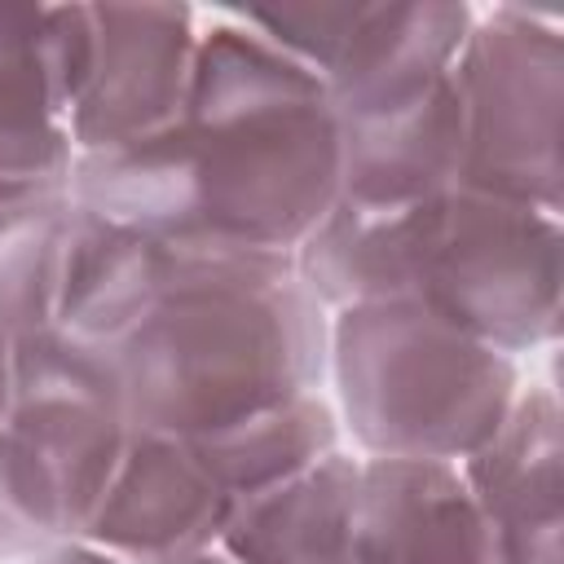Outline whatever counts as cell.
<instances>
[{"instance_id": "obj_14", "label": "cell", "mask_w": 564, "mask_h": 564, "mask_svg": "<svg viewBox=\"0 0 564 564\" xmlns=\"http://www.w3.org/2000/svg\"><path fill=\"white\" fill-rule=\"evenodd\" d=\"M361 454L335 449L304 476L234 507L220 551L234 564H366L357 538Z\"/></svg>"}, {"instance_id": "obj_15", "label": "cell", "mask_w": 564, "mask_h": 564, "mask_svg": "<svg viewBox=\"0 0 564 564\" xmlns=\"http://www.w3.org/2000/svg\"><path fill=\"white\" fill-rule=\"evenodd\" d=\"M344 163H339V203L352 207H410L458 185L463 167V110L454 70L419 106L339 123Z\"/></svg>"}, {"instance_id": "obj_4", "label": "cell", "mask_w": 564, "mask_h": 564, "mask_svg": "<svg viewBox=\"0 0 564 564\" xmlns=\"http://www.w3.org/2000/svg\"><path fill=\"white\" fill-rule=\"evenodd\" d=\"M326 379L361 458H471L511 414L520 361L449 326L419 300L330 313Z\"/></svg>"}, {"instance_id": "obj_3", "label": "cell", "mask_w": 564, "mask_h": 564, "mask_svg": "<svg viewBox=\"0 0 564 564\" xmlns=\"http://www.w3.org/2000/svg\"><path fill=\"white\" fill-rule=\"evenodd\" d=\"M330 313L291 256H194L119 348L132 427L203 441L326 383Z\"/></svg>"}, {"instance_id": "obj_1", "label": "cell", "mask_w": 564, "mask_h": 564, "mask_svg": "<svg viewBox=\"0 0 564 564\" xmlns=\"http://www.w3.org/2000/svg\"><path fill=\"white\" fill-rule=\"evenodd\" d=\"M344 128L322 79L238 9L198 18L176 128L79 154L70 198L194 256H291L339 203Z\"/></svg>"}, {"instance_id": "obj_18", "label": "cell", "mask_w": 564, "mask_h": 564, "mask_svg": "<svg viewBox=\"0 0 564 564\" xmlns=\"http://www.w3.org/2000/svg\"><path fill=\"white\" fill-rule=\"evenodd\" d=\"M22 564H128L110 551H101L88 538H62V542H44L35 555H26Z\"/></svg>"}, {"instance_id": "obj_12", "label": "cell", "mask_w": 564, "mask_h": 564, "mask_svg": "<svg viewBox=\"0 0 564 564\" xmlns=\"http://www.w3.org/2000/svg\"><path fill=\"white\" fill-rule=\"evenodd\" d=\"M172 273L176 247L75 203L53 330L84 348L119 357V348L137 335V326L172 286Z\"/></svg>"}, {"instance_id": "obj_11", "label": "cell", "mask_w": 564, "mask_h": 564, "mask_svg": "<svg viewBox=\"0 0 564 564\" xmlns=\"http://www.w3.org/2000/svg\"><path fill=\"white\" fill-rule=\"evenodd\" d=\"M357 538L366 564H498L458 463L361 458Z\"/></svg>"}, {"instance_id": "obj_10", "label": "cell", "mask_w": 564, "mask_h": 564, "mask_svg": "<svg viewBox=\"0 0 564 564\" xmlns=\"http://www.w3.org/2000/svg\"><path fill=\"white\" fill-rule=\"evenodd\" d=\"M498 564H564V410L555 383H524L502 427L458 463Z\"/></svg>"}, {"instance_id": "obj_2", "label": "cell", "mask_w": 564, "mask_h": 564, "mask_svg": "<svg viewBox=\"0 0 564 564\" xmlns=\"http://www.w3.org/2000/svg\"><path fill=\"white\" fill-rule=\"evenodd\" d=\"M295 278L326 308L419 300L471 339L520 357L564 317V216L445 189L410 207L335 203L300 242Z\"/></svg>"}, {"instance_id": "obj_19", "label": "cell", "mask_w": 564, "mask_h": 564, "mask_svg": "<svg viewBox=\"0 0 564 564\" xmlns=\"http://www.w3.org/2000/svg\"><path fill=\"white\" fill-rule=\"evenodd\" d=\"M44 546V538H35L9 507H4V498H0V560H26V555H35Z\"/></svg>"}, {"instance_id": "obj_16", "label": "cell", "mask_w": 564, "mask_h": 564, "mask_svg": "<svg viewBox=\"0 0 564 564\" xmlns=\"http://www.w3.org/2000/svg\"><path fill=\"white\" fill-rule=\"evenodd\" d=\"M339 414L322 392H304L291 397L273 410L251 414L247 423L189 441L198 449V458L207 463V471L216 476V485L238 502L260 498L295 476H304L308 467H317L326 454L344 449L339 445Z\"/></svg>"}, {"instance_id": "obj_17", "label": "cell", "mask_w": 564, "mask_h": 564, "mask_svg": "<svg viewBox=\"0 0 564 564\" xmlns=\"http://www.w3.org/2000/svg\"><path fill=\"white\" fill-rule=\"evenodd\" d=\"M70 216V194L0 207V339L53 330Z\"/></svg>"}, {"instance_id": "obj_8", "label": "cell", "mask_w": 564, "mask_h": 564, "mask_svg": "<svg viewBox=\"0 0 564 564\" xmlns=\"http://www.w3.org/2000/svg\"><path fill=\"white\" fill-rule=\"evenodd\" d=\"M198 18L189 4H93V66L66 119L75 154L123 150L181 123Z\"/></svg>"}, {"instance_id": "obj_20", "label": "cell", "mask_w": 564, "mask_h": 564, "mask_svg": "<svg viewBox=\"0 0 564 564\" xmlns=\"http://www.w3.org/2000/svg\"><path fill=\"white\" fill-rule=\"evenodd\" d=\"M9 392H13V366H9V339H0V419L9 410Z\"/></svg>"}, {"instance_id": "obj_9", "label": "cell", "mask_w": 564, "mask_h": 564, "mask_svg": "<svg viewBox=\"0 0 564 564\" xmlns=\"http://www.w3.org/2000/svg\"><path fill=\"white\" fill-rule=\"evenodd\" d=\"M229 516L234 498L185 436L132 427L119 471L79 538L128 564H176L220 546Z\"/></svg>"}, {"instance_id": "obj_5", "label": "cell", "mask_w": 564, "mask_h": 564, "mask_svg": "<svg viewBox=\"0 0 564 564\" xmlns=\"http://www.w3.org/2000/svg\"><path fill=\"white\" fill-rule=\"evenodd\" d=\"M13 392L0 419V498L44 542L79 538L132 436L119 357L57 330L9 344Z\"/></svg>"}, {"instance_id": "obj_21", "label": "cell", "mask_w": 564, "mask_h": 564, "mask_svg": "<svg viewBox=\"0 0 564 564\" xmlns=\"http://www.w3.org/2000/svg\"><path fill=\"white\" fill-rule=\"evenodd\" d=\"M176 564H234L220 546H207V551H198V555H185V560H176Z\"/></svg>"}, {"instance_id": "obj_6", "label": "cell", "mask_w": 564, "mask_h": 564, "mask_svg": "<svg viewBox=\"0 0 564 564\" xmlns=\"http://www.w3.org/2000/svg\"><path fill=\"white\" fill-rule=\"evenodd\" d=\"M463 110L458 189L564 216V40L560 18L520 4L476 13L454 62Z\"/></svg>"}, {"instance_id": "obj_7", "label": "cell", "mask_w": 564, "mask_h": 564, "mask_svg": "<svg viewBox=\"0 0 564 564\" xmlns=\"http://www.w3.org/2000/svg\"><path fill=\"white\" fill-rule=\"evenodd\" d=\"M238 18L322 79L339 123H366L419 106L449 79L476 9L463 0H317L238 9Z\"/></svg>"}, {"instance_id": "obj_13", "label": "cell", "mask_w": 564, "mask_h": 564, "mask_svg": "<svg viewBox=\"0 0 564 564\" xmlns=\"http://www.w3.org/2000/svg\"><path fill=\"white\" fill-rule=\"evenodd\" d=\"M75 159L53 88L44 4H0V207L70 194Z\"/></svg>"}]
</instances>
